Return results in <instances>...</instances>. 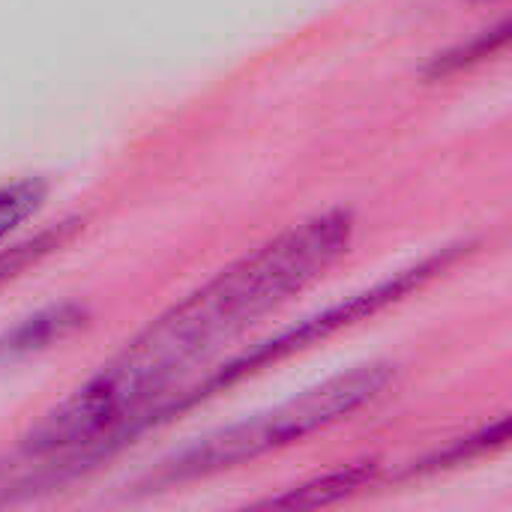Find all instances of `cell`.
I'll return each mask as SVG.
<instances>
[{"label":"cell","mask_w":512,"mask_h":512,"mask_svg":"<svg viewBox=\"0 0 512 512\" xmlns=\"http://www.w3.org/2000/svg\"><path fill=\"white\" fill-rule=\"evenodd\" d=\"M510 42V21H501L498 27L492 30H483L480 36L468 39V42H459L441 54H435L426 66V75L429 78H447V75H456V72H465L489 57H495L504 45Z\"/></svg>","instance_id":"cell-5"},{"label":"cell","mask_w":512,"mask_h":512,"mask_svg":"<svg viewBox=\"0 0 512 512\" xmlns=\"http://www.w3.org/2000/svg\"><path fill=\"white\" fill-rule=\"evenodd\" d=\"M375 474H378V462H354L324 477H315L303 486H294L285 495L270 498L267 507H324V504H333L360 492L363 486L375 480Z\"/></svg>","instance_id":"cell-4"},{"label":"cell","mask_w":512,"mask_h":512,"mask_svg":"<svg viewBox=\"0 0 512 512\" xmlns=\"http://www.w3.org/2000/svg\"><path fill=\"white\" fill-rule=\"evenodd\" d=\"M75 231H78V222H60V225H54V228H48V231H42V234H36L30 240H21V243H15L9 249H0V285L21 276L27 267L39 264L54 249H60Z\"/></svg>","instance_id":"cell-7"},{"label":"cell","mask_w":512,"mask_h":512,"mask_svg":"<svg viewBox=\"0 0 512 512\" xmlns=\"http://www.w3.org/2000/svg\"><path fill=\"white\" fill-rule=\"evenodd\" d=\"M48 198V186L39 177H24L0 186V243H6L27 219H33Z\"/></svg>","instance_id":"cell-6"},{"label":"cell","mask_w":512,"mask_h":512,"mask_svg":"<svg viewBox=\"0 0 512 512\" xmlns=\"http://www.w3.org/2000/svg\"><path fill=\"white\" fill-rule=\"evenodd\" d=\"M393 378H396V366L390 363H366L351 372L333 375L321 381L318 387H309L300 396L252 420H240L228 429L198 438L195 444L165 459L147 486L153 489V486L204 480V477L249 465L255 459H264L291 444H300L303 438L324 432L348 420L369 402H375L393 384Z\"/></svg>","instance_id":"cell-2"},{"label":"cell","mask_w":512,"mask_h":512,"mask_svg":"<svg viewBox=\"0 0 512 512\" xmlns=\"http://www.w3.org/2000/svg\"><path fill=\"white\" fill-rule=\"evenodd\" d=\"M468 249H471V246H465V243L444 246L441 252L423 258L420 264H411V267L393 273L390 279L375 282L372 288H366V291H360V294H351L348 300H342V303H336V306H330V309H324V312H318V315H312V318H303L300 324L282 330L279 336H273V339L255 345L252 351H246V354L234 357L231 363H225L222 369L210 372L204 381L186 387V390L159 414V423H156V426L174 420L177 414H183V411L201 405L204 399H210V396H216V393H225L228 387H234V384H240V381H246V378H252V375H258V372H264V369H270V366H276V363H282V360H288V357H294V354H300V351H306V348H312V345H318V342H324V339H330V336H336L339 330L354 327V324H360V321L378 315L381 309H387V306L405 300L408 294L420 291L423 285H429L432 279H438L441 273H447L453 264H459L462 255H465Z\"/></svg>","instance_id":"cell-3"},{"label":"cell","mask_w":512,"mask_h":512,"mask_svg":"<svg viewBox=\"0 0 512 512\" xmlns=\"http://www.w3.org/2000/svg\"><path fill=\"white\" fill-rule=\"evenodd\" d=\"M354 216L327 210L246 252L150 321L18 444V459L57 477L96 465L156 429L180 381L315 285L351 246Z\"/></svg>","instance_id":"cell-1"}]
</instances>
